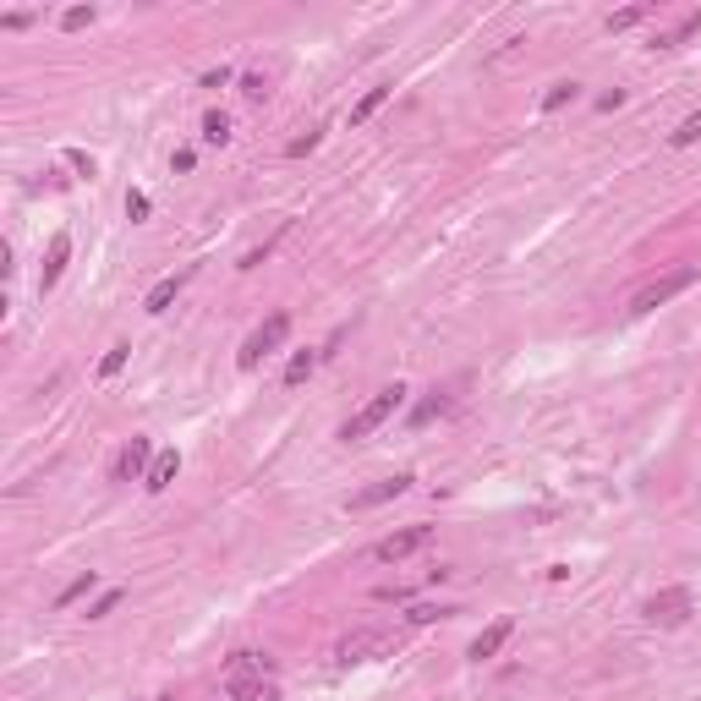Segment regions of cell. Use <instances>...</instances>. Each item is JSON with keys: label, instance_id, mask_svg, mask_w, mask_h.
<instances>
[{"label": "cell", "instance_id": "603a6c76", "mask_svg": "<svg viewBox=\"0 0 701 701\" xmlns=\"http://www.w3.org/2000/svg\"><path fill=\"white\" fill-rule=\"evenodd\" d=\"M444 406H450V400H444V395H438V390H433V395H428V400H422V406H417V411H411V428H428V422H433V417H438V411H444Z\"/></svg>", "mask_w": 701, "mask_h": 701}, {"label": "cell", "instance_id": "8fae6325", "mask_svg": "<svg viewBox=\"0 0 701 701\" xmlns=\"http://www.w3.org/2000/svg\"><path fill=\"white\" fill-rule=\"evenodd\" d=\"M509 635H516V619H493V625H488V630H483V635H477V642L466 647V658H471V663H488V658H499Z\"/></svg>", "mask_w": 701, "mask_h": 701}, {"label": "cell", "instance_id": "4fadbf2b", "mask_svg": "<svg viewBox=\"0 0 701 701\" xmlns=\"http://www.w3.org/2000/svg\"><path fill=\"white\" fill-rule=\"evenodd\" d=\"M176 471H181V455H176V450H159L154 466H148V477H143V488H148V493H165V488L176 483Z\"/></svg>", "mask_w": 701, "mask_h": 701}, {"label": "cell", "instance_id": "d6a6232c", "mask_svg": "<svg viewBox=\"0 0 701 701\" xmlns=\"http://www.w3.org/2000/svg\"><path fill=\"white\" fill-rule=\"evenodd\" d=\"M231 77H236V72H231V67H214V72H203V88H225V83H231Z\"/></svg>", "mask_w": 701, "mask_h": 701}, {"label": "cell", "instance_id": "ac0fdd59", "mask_svg": "<svg viewBox=\"0 0 701 701\" xmlns=\"http://www.w3.org/2000/svg\"><path fill=\"white\" fill-rule=\"evenodd\" d=\"M581 99V83H554L548 93H543V115H554V110H564V105H576Z\"/></svg>", "mask_w": 701, "mask_h": 701}, {"label": "cell", "instance_id": "44dd1931", "mask_svg": "<svg viewBox=\"0 0 701 701\" xmlns=\"http://www.w3.org/2000/svg\"><path fill=\"white\" fill-rule=\"evenodd\" d=\"M647 17H652V6H625V12H614V17H609V34H625V28L647 22Z\"/></svg>", "mask_w": 701, "mask_h": 701}, {"label": "cell", "instance_id": "8992f818", "mask_svg": "<svg viewBox=\"0 0 701 701\" xmlns=\"http://www.w3.org/2000/svg\"><path fill=\"white\" fill-rule=\"evenodd\" d=\"M428 543H433V526H406V532H390L384 543H373V559L378 564H400V559H411Z\"/></svg>", "mask_w": 701, "mask_h": 701}, {"label": "cell", "instance_id": "2e32d148", "mask_svg": "<svg viewBox=\"0 0 701 701\" xmlns=\"http://www.w3.org/2000/svg\"><path fill=\"white\" fill-rule=\"evenodd\" d=\"M318 357H324V350H296L291 367H285V390H302L307 378H312V367H318Z\"/></svg>", "mask_w": 701, "mask_h": 701}, {"label": "cell", "instance_id": "277c9868", "mask_svg": "<svg viewBox=\"0 0 701 701\" xmlns=\"http://www.w3.org/2000/svg\"><path fill=\"white\" fill-rule=\"evenodd\" d=\"M642 614H647L652 625H663V630H680V625L696 614V597H690V587H663V592H652V597L642 603Z\"/></svg>", "mask_w": 701, "mask_h": 701}, {"label": "cell", "instance_id": "7a4b0ae2", "mask_svg": "<svg viewBox=\"0 0 701 701\" xmlns=\"http://www.w3.org/2000/svg\"><path fill=\"white\" fill-rule=\"evenodd\" d=\"M285 335H291V312H269L264 324H258V329H252V335L241 340V350H236V367H241V373H252V367H258V362L269 357V350H280V345H285Z\"/></svg>", "mask_w": 701, "mask_h": 701}, {"label": "cell", "instance_id": "cb8c5ba5", "mask_svg": "<svg viewBox=\"0 0 701 701\" xmlns=\"http://www.w3.org/2000/svg\"><path fill=\"white\" fill-rule=\"evenodd\" d=\"M126 357H132V345H110L105 357H99V378H115V373L126 367Z\"/></svg>", "mask_w": 701, "mask_h": 701}, {"label": "cell", "instance_id": "836d02e7", "mask_svg": "<svg viewBox=\"0 0 701 701\" xmlns=\"http://www.w3.org/2000/svg\"><path fill=\"white\" fill-rule=\"evenodd\" d=\"M28 22H34V12H6L0 17V28H28Z\"/></svg>", "mask_w": 701, "mask_h": 701}, {"label": "cell", "instance_id": "30bf717a", "mask_svg": "<svg viewBox=\"0 0 701 701\" xmlns=\"http://www.w3.org/2000/svg\"><path fill=\"white\" fill-rule=\"evenodd\" d=\"M225 690H231V701H280L274 674H231Z\"/></svg>", "mask_w": 701, "mask_h": 701}, {"label": "cell", "instance_id": "6da1fadb", "mask_svg": "<svg viewBox=\"0 0 701 701\" xmlns=\"http://www.w3.org/2000/svg\"><path fill=\"white\" fill-rule=\"evenodd\" d=\"M400 406H406V384H390V390H378V395H373V400H367V406L357 411V417H350V422L340 428V438H345V444H362L367 433H378V428H384V422L395 417Z\"/></svg>", "mask_w": 701, "mask_h": 701}, {"label": "cell", "instance_id": "e0dca14e", "mask_svg": "<svg viewBox=\"0 0 701 701\" xmlns=\"http://www.w3.org/2000/svg\"><path fill=\"white\" fill-rule=\"evenodd\" d=\"M203 143H214V148L231 143V115H225V110H209V115H203Z\"/></svg>", "mask_w": 701, "mask_h": 701}, {"label": "cell", "instance_id": "f1b7e54d", "mask_svg": "<svg viewBox=\"0 0 701 701\" xmlns=\"http://www.w3.org/2000/svg\"><path fill=\"white\" fill-rule=\"evenodd\" d=\"M438 614H450V609H433V603H417V609H411L406 619H411V625H433Z\"/></svg>", "mask_w": 701, "mask_h": 701}, {"label": "cell", "instance_id": "7402d4cb", "mask_svg": "<svg viewBox=\"0 0 701 701\" xmlns=\"http://www.w3.org/2000/svg\"><path fill=\"white\" fill-rule=\"evenodd\" d=\"M668 143H674V148H690V143H701V110H690V115L680 121V132L668 138Z\"/></svg>", "mask_w": 701, "mask_h": 701}, {"label": "cell", "instance_id": "5bb4252c", "mask_svg": "<svg viewBox=\"0 0 701 701\" xmlns=\"http://www.w3.org/2000/svg\"><path fill=\"white\" fill-rule=\"evenodd\" d=\"M231 674H274V658H264V652H231L225 658V680Z\"/></svg>", "mask_w": 701, "mask_h": 701}, {"label": "cell", "instance_id": "1f68e13d", "mask_svg": "<svg viewBox=\"0 0 701 701\" xmlns=\"http://www.w3.org/2000/svg\"><path fill=\"white\" fill-rule=\"evenodd\" d=\"M193 165H198V154H193V148H176V154H170V170H181V176H186Z\"/></svg>", "mask_w": 701, "mask_h": 701}, {"label": "cell", "instance_id": "d590c367", "mask_svg": "<svg viewBox=\"0 0 701 701\" xmlns=\"http://www.w3.org/2000/svg\"><path fill=\"white\" fill-rule=\"evenodd\" d=\"M159 701H170V696H159Z\"/></svg>", "mask_w": 701, "mask_h": 701}, {"label": "cell", "instance_id": "e575fe53", "mask_svg": "<svg viewBox=\"0 0 701 701\" xmlns=\"http://www.w3.org/2000/svg\"><path fill=\"white\" fill-rule=\"evenodd\" d=\"M625 105V88H614V93H603V99H597V110H619Z\"/></svg>", "mask_w": 701, "mask_h": 701}, {"label": "cell", "instance_id": "7c38bea8", "mask_svg": "<svg viewBox=\"0 0 701 701\" xmlns=\"http://www.w3.org/2000/svg\"><path fill=\"white\" fill-rule=\"evenodd\" d=\"M193 274H198V269H176V274H165V280H159L154 291L143 296V312H165V307L186 291V280H193Z\"/></svg>", "mask_w": 701, "mask_h": 701}, {"label": "cell", "instance_id": "d4e9b609", "mask_svg": "<svg viewBox=\"0 0 701 701\" xmlns=\"http://www.w3.org/2000/svg\"><path fill=\"white\" fill-rule=\"evenodd\" d=\"M93 17H99L93 6H72V12H60V28H67V34H77V28H88Z\"/></svg>", "mask_w": 701, "mask_h": 701}, {"label": "cell", "instance_id": "4dcf8cb0", "mask_svg": "<svg viewBox=\"0 0 701 701\" xmlns=\"http://www.w3.org/2000/svg\"><path fill=\"white\" fill-rule=\"evenodd\" d=\"M126 214H132V219H148V193H126Z\"/></svg>", "mask_w": 701, "mask_h": 701}, {"label": "cell", "instance_id": "9c48e42d", "mask_svg": "<svg viewBox=\"0 0 701 701\" xmlns=\"http://www.w3.org/2000/svg\"><path fill=\"white\" fill-rule=\"evenodd\" d=\"M67 264H72V236L55 231V236H50V252H44V269H39V296L55 291V280L67 274Z\"/></svg>", "mask_w": 701, "mask_h": 701}, {"label": "cell", "instance_id": "d6986e66", "mask_svg": "<svg viewBox=\"0 0 701 701\" xmlns=\"http://www.w3.org/2000/svg\"><path fill=\"white\" fill-rule=\"evenodd\" d=\"M690 34H701V12H690V17H680V28H668V34L658 39V50H680Z\"/></svg>", "mask_w": 701, "mask_h": 701}, {"label": "cell", "instance_id": "484cf974", "mask_svg": "<svg viewBox=\"0 0 701 701\" xmlns=\"http://www.w3.org/2000/svg\"><path fill=\"white\" fill-rule=\"evenodd\" d=\"M121 597H126V592H121V587H110V592H105L99 603H88V619H105V614L115 609V603H121Z\"/></svg>", "mask_w": 701, "mask_h": 701}, {"label": "cell", "instance_id": "52a82bcc", "mask_svg": "<svg viewBox=\"0 0 701 701\" xmlns=\"http://www.w3.org/2000/svg\"><path fill=\"white\" fill-rule=\"evenodd\" d=\"M154 466V444L148 438H126L121 444V455L110 461V483H132V477H148Z\"/></svg>", "mask_w": 701, "mask_h": 701}, {"label": "cell", "instance_id": "9a60e30c", "mask_svg": "<svg viewBox=\"0 0 701 701\" xmlns=\"http://www.w3.org/2000/svg\"><path fill=\"white\" fill-rule=\"evenodd\" d=\"M390 93H395L390 83H378V88H367V93H362V99H357V105H350V126H367V121H373V110H378V105H384V99H390Z\"/></svg>", "mask_w": 701, "mask_h": 701}, {"label": "cell", "instance_id": "f546056e", "mask_svg": "<svg viewBox=\"0 0 701 701\" xmlns=\"http://www.w3.org/2000/svg\"><path fill=\"white\" fill-rule=\"evenodd\" d=\"M67 165H72L77 176H93V159H88L83 148H67Z\"/></svg>", "mask_w": 701, "mask_h": 701}, {"label": "cell", "instance_id": "4316f807", "mask_svg": "<svg viewBox=\"0 0 701 701\" xmlns=\"http://www.w3.org/2000/svg\"><path fill=\"white\" fill-rule=\"evenodd\" d=\"M241 93H247L252 105H264V99H269V83H264L258 72H252V77H241Z\"/></svg>", "mask_w": 701, "mask_h": 701}, {"label": "cell", "instance_id": "ba28073f", "mask_svg": "<svg viewBox=\"0 0 701 701\" xmlns=\"http://www.w3.org/2000/svg\"><path fill=\"white\" fill-rule=\"evenodd\" d=\"M411 483L417 477H384V483H373V488H362V493H350L345 499V509H373V504H390V499H400V493H411Z\"/></svg>", "mask_w": 701, "mask_h": 701}, {"label": "cell", "instance_id": "5b68a950", "mask_svg": "<svg viewBox=\"0 0 701 701\" xmlns=\"http://www.w3.org/2000/svg\"><path fill=\"white\" fill-rule=\"evenodd\" d=\"M390 652V635L384 630H350V635H340L335 642V663H373V658H384Z\"/></svg>", "mask_w": 701, "mask_h": 701}, {"label": "cell", "instance_id": "ffe728a7", "mask_svg": "<svg viewBox=\"0 0 701 701\" xmlns=\"http://www.w3.org/2000/svg\"><path fill=\"white\" fill-rule=\"evenodd\" d=\"M93 587H99V570H83V576H77V581H72L67 592H60L55 603H60V609H72V603H77V597H88Z\"/></svg>", "mask_w": 701, "mask_h": 701}, {"label": "cell", "instance_id": "3957f363", "mask_svg": "<svg viewBox=\"0 0 701 701\" xmlns=\"http://www.w3.org/2000/svg\"><path fill=\"white\" fill-rule=\"evenodd\" d=\"M701 280V269H668V274H652L647 285H642V291H635L630 296V312H652V307H663V302H674L680 291H690V285Z\"/></svg>", "mask_w": 701, "mask_h": 701}, {"label": "cell", "instance_id": "83f0119b", "mask_svg": "<svg viewBox=\"0 0 701 701\" xmlns=\"http://www.w3.org/2000/svg\"><path fill=\"white\" fill-rule=\"evenodd\" d=\"M318 138H324V132H307V138H291V143H285V154H291V159H302V154H312V148H318Z\"/></svg>", "mask_w": 701, "mask_h": 701}]
</instances>
